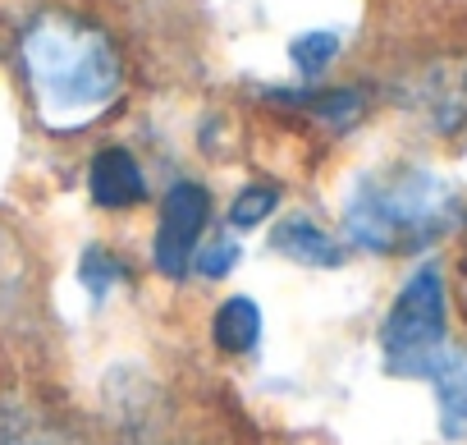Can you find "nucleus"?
I'll list each match as a JSON object with an SVG mask.
<instances>
[{
	"label": "nucleus",
	"instance_id": "9b49d317",
	"mask_svg": "<svg viewBox=\"0 0 467 445\" xmlns=\"http://www.w3.org/2000/svg\"><path fill=\"white\" fill-rule=\"evenodd\" d=\"M335 56H339V33H330V28H312V33H298L289 42V60L303 79L326 74L335 65Z\"/></svg>",
	"mask_w": 467,
	"mask_h": 445
},
{
	"label": "nucleus",
	"instance_id": "1a4fd4ad",
	"mask_svg": "<svg viewBox=\"0 0 467 445\" xmlns=\"http://www.w3.org/2000/svg\"><path fill=\"white\" fill-rule=\"evenodd\" d=\"M211 340L224 354H234V358L257 354V344H262V308L253 299H224L220 313L211 317Z\"/></svg>",
	"mask_w": 467,
	"mask_h": 445
},
{
	"label": "nucleus",
	"instance_id": "7ed1b4c3",
	"mask_svg": "<svg viewBox=\"0 0 467 445\" xmlns=\"http://www.w3.org/2000/svg\"><path fill=\"white\" fill-rule=\"evenodd\" d=\"M444 326H449V299H444V276L440 267H417L399 299L385 313L380 326V349L389 372L399 376H426L431 363L444 349Z\"/></svg>",
	"mask_w": 467,
	"mask_h": 445
},
{
	"label": "nucleus",
	"instance_id": "20e7f679",
	"mask_svg": "<svg viewBox=\"0 0 467 445\" xmlns=\"http://www.w3.org/2000/svg\"><path fill=\"white\" fill-rule=\"evenodd\" d=\"M206 220H211V193L192 179H179L161 202V226H156V244H151L161 276L179 281L192 267V253L202 249V235H206Z\"/></svg>",
	"mask_w": 467,
	"mask_h": 445
},
{
	"label": "nucleus",
	"instance_id": "423d86ee",
	"mask_svg": "<svg viewBox=\"0 0 467 445\" xmlns=\"http://www.w3.org/2000/svg\"><path fill=\"white\" fill-rule=\"evenodd\" d=\"M426 381L435 386V408H440V431L449 440H467V349H440L431 363Z\"/></svg>",
	"mask_w": 467,
	"mask_h": 445
},
{
	"label": "nucleus",
	"instance_id": "9d476101",
	"mask_svg": "<svg viewBox=\"0 0 467 445\" xmlns=\"http://www.w3.org/2000/svg\"><path fill=\"white\" fill-rule=\"evenodd\" d=\"M421 106L440 133H453L467 120V69H435L421 88Z\"/></svg>",
	"mask_w": 467,
	"mask_h": 445
},
{
	"label": "nucleus",
	"instance_id": "f8f14e48",
	"mask_svg": "<svg viewBox=\"0 0 467 445\" xmlns=\"http://www.w3.org/2000/svg\"><path fill=\"white\" fill-rule=\"evenodd\" d=\"M289 101H298V106H307L317 120H326V124H335V129H348L358 115H362V92L358 88H330V92H312V97H289Z\"/></svg>",
	"mask_w": 467,
	"mask_h": 445
},
{
	"label": "nucleus",
	"instance_id": "f257e3e1",
	"mask_svg": "<svg viewBox=\"0 0 467 445\" xmlns=\"http://www.w3.org/2000/svg\"><path fill=\"white\" fill-rule=\"evenodd\" d=\"M19 60L33 106L51 129H88L124 88V60L115 42L101 24L74 10L33 15L19 37Z\"/></svg>",
	"mask_w": 467,
	"mask_h": 445
},
{
	"label": "nucleus",
	"instance_id": "39448f33",
	"mask_svg": "<svg viewBox=\"0 0 467 445\" xmlns=\"http://www.w3.org/2000/svg\"><path fill=\"white\" fill-rule=\"evenodd\" d=\"M88 193H92L97 207L129 211V207H138V202L147 197V175H142V165H138L133 152L106 147V152H97L92 165H88Z\"/></svg>",
	"mask_w": 467,
	"mask_h": 445
},
{
	"label": "nucleus",
	"instance_id": "ddd939ff",
	"mask_svg": "<svg viewBox=\"0 0 467 445\" xmlns=\"http://www.w3.org/2000/svg\"><path fill=\"white\" fill-rule=\"evenodd\" d=\"M280 207V193L271 184H257V188H244L239 197L229 202V226H239V230H253L262 226V220Z\"/></svg>",
	"mask_w": 467,
	"mask_h": 445
},
{
	"label": "nucleus",
	"instance_id": "f03ea898",
	"mask_svg": "<svg viewBox=\"0 0 467 445\" xmlns=\"http://www.w3.org/2000/svg\"><path fill=\"white\" fill-rule=\"evenodd\" d=\"M458 188L421 165L362 175L344 202V230L367 253H417L458 226Z\"/></svg>",
	"mask_w": 467,
	"mask_h": 445
},
{
	"label": "nucleus",
	"instance_id": "4468645a",
	"mask_svg": "<svg viewBox=\"0 0 467 445\" xmlns=\"http://www.w3.org/2000/svg\"><path fill=\"white\" fill-rule=\"evenodd\" d=\"M83 290L92 294V299H106L129 271H124V262L115 258V253H106V249H88V258H83Z\"/></svg>",
	"mask_w": 467,
	"mask_h": 445
},
{
	"label": "nucleus",
	"instance_id": "6e6552de",
	"mask_svg": "<svg viewBox=\"0 0 467 445\" xmlns=\"http://www.w3.org/2000/svg\"><path fill=\"white\" fill-rule=\"evenodd\" d=\"M271 244H275V253H285L303 267H339L344 262V249L307 216H285L271 235Z\"/></svg>",
	"mask_w": 467,
	"mask_h": 445
},
{
	"label": "nucleus",
	"instance_id": "2eb2a0df",
	"mask_svg": "<svg viewBox=\"0 0 467 445\" xmlns=\"http://www.w3.org/2000/svg\"><path fill=\"white\" fill-rule=\"evenodd\" d=\"M234 262H239V244H234V239H215V244H206V249L192 253V267H197V276H206V281H220Z\"/></svg>",
	"mask_w": 467,
	"mask_h": 445
},
{
	"label": "nucleus",
	"instance_id": "0eeeda50",
	"mask_svg": "<svg viewBox=\"0 0 467 445\" xmlns=\"http://www.w3.org/2000/svg\"><path fill=\"white\" fill-rule=\"evenodd\" d=\"M0 445H88V440L47 408L10 399L0 404Z\"/></svg>",
	"mask_w": 467,
	"mask_h": 445
}]
</instances>
